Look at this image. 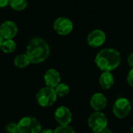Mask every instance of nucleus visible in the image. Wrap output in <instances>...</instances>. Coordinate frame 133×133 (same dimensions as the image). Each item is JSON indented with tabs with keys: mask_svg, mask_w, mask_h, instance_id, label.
Wrapping results in <instances>:
<instances>
[{
	"mask_svg": "<svg viewBox=\"0 0 133 133\" xmlns=\"http://www.w3.org/2000/svg\"><path fill=\"white\" fill-rule=\"evenodd\" d=\"M131 132L133 133V126L131 128Z\"/></svg>",
	"mask_w": 133,
	"mask_h": 133,
	"instance_id": "obj_26",
	"label": "nucleus"
},
{
	"mask_svg": "<svg viewBox=\"0 0 133 133\" xmlns=\"http://www.w3.org/2000/svg\"><path fill=\"white\" fill-rule=\"evenodd\" d=\"M19 133H40L42 130L40 122L34 117H24L17 124Z\"/></svg>",
	"mask_w": 133,
	"mask_h": 133,
	"instance_id": "obj_4",
	"label": "nucleus"
},
{
	"mask_svg": "<svg viewBox=\"0 0 133 133\" xmlns=\"http://www.w3.org/2000/svg\"><path fill=\"white\" fill-rule=\"evenodd\" d=\"M55 119L60 125H69L72 120V114L68 107L60 106L55 110Z\"/></svg>",
	"mask_w": 133,
	"mask_h": 133,
	"instance_id": "obj_10",
	"label": "nucleus"
},
{
	"mask_svg": "<svg viewBox=\"0 0 133 133\" xmlns=\"http://www.w3.org/2000/svg\"><path fill=\"white\" fill-rule=\"evenodd\" d=\"M101 133H113V132H112L110 129H108V128L107 127L106 129H104Z\"/></svg>",
	"mask_w": 133,
	"mask_h": 133,
	"instance_id": "obj_24",
	"label": "nucleus"
},
{
	"mask_svg": "<svg viewBox=\"0 0 133 133\" xmlns=\"http://www.w3.org/2000/svg\"><path fill=\"white\" fill-rule=\"evenodd\" d=\"M54 133H76L75 130L72 127H71L69 125H60L58 126L55 130Z\"/></svg>",
	"mask_w": 133,
	"mask_h": 133,
	"instance_id": "obj_18",
	"label": "nucleus"
},
{
	"mask_svg": "<svg viewBox=\"0 0 133 133\" xmlns=\"http://www.w3.org/2000/svg\"><path fill=\"white\" fill-rule=\"evenodd\" d=\"M9 5V0H0V9L5 8Z\"/></svg>",
	"mask_w": 133,
	"mask_h": 133,
	"instance_id": "obj_21",
	"label": "nucleus"
},
{
	"mask_svg": "<svg viewBox=\"0 0 133 133\" xmlns=\"http://www.w3.org/2000/svg\"><path fill=\"white\" fill-rule=\"evenodd\" d=\"M57 94L54 88L45 86L41 88L36 94L37 103L42 107H49L57 100Z\"/></svg>",
	"mask_w": 133,
	"mask_h": 133,
	"instance_id": "obj_3",
	"label": "nucleus"
},
{
	"mask_svg": "<svg viewBox=\"0 0 133 133\" xmlns=\"http://www.w3.org/2000/svg\"><path fill=\"white\" fill-rule=\"evenodd\" d=\"M53 28L55 31L60 35H68L72 31L73 24L68 17L61 16L55 20Z\"/></svg>",
	"mask_w": 133,
	"mask_h": 133,
	"instance_id": "obj_7",
	"label": "nucleus"
},
{
	"mask_svg": "<svg viewBox=\"0 0 133 133\" xmlns=\"http://www.w3.org/2000/svg\"><path fill=\"white\" fill-rule=\"evenodd\" d=\"M2 41H3V38H2V37L1 36V34H0V50H1V46H2Z\"/></svg>",
	"mask_w": 133,
	"mask_h": 133,
	"instance_id": "obj_25",
	"label": "nucleus"
},
{
	"mask_svg": "<svg viewBox=\"0 0 133 133\" xmlns=\"http://www.w3.org/2000/svg\"><path fill=\"white\" fill-rule=\"evenodd\" d=\"M28 5L27 0H9V6L16 11L24 10Z\"/></svg>",
	"mask_w": 133,
	"mask_h": 133,
	"instance_id": "obj_16",
	"label": "nucleus"
},
{
	"mask_svg": "<svg viewBox=\"0 0 133 133\" xmlns=\"http://www.w3.org/2000/svg\"><path fill=\"white\" fill-rule=\"evenodd\" d=\"M16 49V44L13 39H3L1 50L6 54L12 53Z\"/></svg>",
	"mask_w": 133,
	"mask_h": 133,
	"instance_id": "obj_15",
	"label": "nucleus"
},
{
	"mask_svg": "<svg viewBox=\"0 0 133 133\" xmlns=\"http://www.w3.org/2000/svg\"><path fill=\"white\" fill-rule=\"evenodd\" d=\"M108 118L101 111H95L88 118V125L93 132H101L108 127Z\"/></svg>",
	"mask_w": 133,
	"mask_h": 133,
	"instance_id": "obj_5",
	"label": "nucleus"
},
{
	"mask_svg": "<svg viewBox=\"0 0 133 133\" xmlns=\"http://www.w3.org/2000/svg\"><path fill=\"white\" fill-rule=\"evenodd\" d=\"M40 133H54V131L50 129H45L41 130Z\"/></svg>",
	"mask_w": 133,
	"mask_h": 133,
	"instance_id": "obj_23",
	"label": "nucleus"
},
{
	"mask_svg": "<svg viewBox=\"0 0 133 133\" xmlns=\"http://www.w3.org/2000/svg\"><path fill=\"white\" fill-rule=\"evenodd\" d=\"M131 110L132 105L130 101L124 97L116 100L112 107L114 115L118 119H124L128 117L131 112Z\"/></svg>",
	"mask_w": 133,
	"mask_h": 133,
	"instance_id": "obj_6",
	"label": "nucleus"
},
{
	"mask_svg": "<svg viewBox=\"0 0 133 133\" xmlns=\"http://www.w3.org/2000/svg\"><path fill=\"white\" fill-rule=\"evenodd\" d=\"M5 131L7 133H16L18 132V127L17 124L12 122V123H9L5 126Z\"/></svg>",
	"mask_w": 133,
	"mask_h": 133,
	"instance_id": "obj_19",
	"label": "nucleus"
},
{
	"mask_svg": "<svg viewBox=\"0 0 133 133\" xmlns=\"http://www.w3.org/2000/svg\"><path fill=\"white\" fill-rule=\"evenodd\" d=\"M127 62H128L129 65L131 67H133V53H132L128 56Z\"/></svg>",
	"mask_w": 133,
	"mask_h": 133,
	"instance_id": "obj_22",
	"label": "nucleus"
},
{
	"mask_svg": "<svg viewBox=\"0 0 133 133\" xmlns=\"http://www.w3.org/2000/svg\"><path fill=\"white\" fill-rule=\"evenodd\" d=\"M26 53L31 63H41L48 58L50 55V47L48 42L43 38H34L28 42Z\"/></svg>",
	"mask_w": 133,
	"mask_h": 133,
	"instance_id": "obj_1",
	"label": "nucleus"
},
{
	"mask_svg": "<svg viewBox=\"0 0 133 133\" xmlns=\"http://www.w3.org/2000/svg\"><path fill=\"white\" fill-rule=\"evenodd\" d=\"M87 41L90 47H100L103 45L106 41V34L101 29H95L88 34Z\"/></svg>",
	"mask_w": 133,
	"mask_h": 133,
	"instance_id": "obj_8",
	"label": "nucleus"
},
{
	"mask_svg": "<svg viewBox=\"0 0 133 133\" xmlns=\"http://www.w3.org/2000/svg\"><path fill=\"white\" fill-rule=\"evenodd\" d=\"M91 107L96 111H101L104 110L108 104L106 96L101 92H97L92 96L90 101Z\"/></svg>",
	"mask_w": 133,
	"mask_h": 133,
	"instance_id": "obj_12",
	"label": "nucleus"
},
{
	"mask_svg": "<svg viewBox=\"0 0 133 133\" xmlns=\"http://www.w3.org/2000/svg\"><path fill=\"white\" fill-rule=\"evenodd\" d=\"M99 83L102 89H110L115 84V78L111 71H103L99 78Z\"/></svg>",
	"mask_w": 133,
	"mask_h": 133,
	"instance_id": "obj_13",
	"label": "nucleus"
},
{
	"mask_svg": "<svg viewBox=\"0 0 133 133\" xmlns=\"http://www.w3.org/2000/svg\"><path fill=\"white\" fill-rule=\"evenodd\" d=\"M92 133H101V132H93Z\"/></svg>",
	"mask_w": 133,
	"mask_h": 133,
	"instance_id": "obj_27",
	"label": "nucleus"
},
{
	"mask_svg": "<svg viewBox=\"0 0 133 133\" xmlns=\"http://www.w3.org/2000/svg\"><path fill=\"white\" fill-rule=\"evenodd\" d=\"M127 82L131 87H133V67H132V69L129 71V72L128 74Z\"/></svg>",
	"mask_w": 133,
	"mask_h": 133,
	"instance_id": "obj_20",
	"label": "nucleus"
},
{
	"mask_svg": "<svg viewBox=\"0 0 133 133\" xmlns=\"http://www.w3.org/2000/svg\"><path fill=\"white\" fill-rule=\"evenodd\" d=\"M17 33V25L12 20H5L0 25V34L3 39H12Z\"/></svg>",
	"mask_w": 133,
	"mask_h": 133,
	"instance_id": "obj_9",
	"label": "nucleus"
},
{
	"mask_svg": "<svg viewBox=\"0 0 133 133\" xmlns=\"http://www.w3.org/2000/svg\"><path fill=\"white\" fill-rule=\"evenodd\" d=\"M16 133H19V132H16Z\"/></svg>",
	"mask_w": 133,
	"mask_h": 133,
	"instance_id": "obj_28",
	"label": "nucleus"
},
{
	"mask_svg": "<svg viewBox=\"0 0 133 133\" xmlns=\"http://www.w3.org/2000/svg\"><path fill=\"white\" fill-rule=\"evenodd\" d=\"M44 81L46 86L55 89L61 82L60 73L54 68H50L44 73Z\"/></svg>",
	"mask_w": 133,
	"mask_h": 133,
	"instance_id": "obj_11",
	"label": "nucleus"
},
{
	"mask_svg": "<svg viewBox=\"0 0 133 133\" xmlns=\"http://www.w3.org/2000/svg\"><path fill=\"white\" fill-rule=\"evenodd\" d=\"M122 57L119 52L115 49L105 48L101 49L95 57L97 67L102 71H112L121 63Z\"/></svg>",
	"mask_w": 133,
	"mask_h": 133,
	"instance_id": "obj_2",
	"label": "nucleus"
},
{
	"mask_svg": "<svg viewBox=\"0 0 133 133\" xmlns=\"http://www.w3.org/2000/svg\"><path fill=\"white\" fill-rule=\"evenodd\" d=\"M14 65L18 68H25L30 63V60L26 53H21L17 55L14 59Z\"/></svg>",
	"mask_w": 133,
	"mask_h": 133,
	"instance_id": "obj_14",
	"label": "nucleus"
},
{
	"mask_svg": "<svg viewBox=\"0 0 133 133\" xmlns=\"http://www.w3.org/2000/svg\"><path fill=\"white\" fill-rule=\"evenodd\" d=\"M55 90L56 92V94L58 96H60V97H63V96H65L66 95L69 94V91H70V88L69 86L65 84V83H59L55 88Z\"/></svg>",
	"mask_w": 133,
	"mask_h": 133,
	"instance_id": "obj_17",
	"label": "nucleus"
}]
</instances>
